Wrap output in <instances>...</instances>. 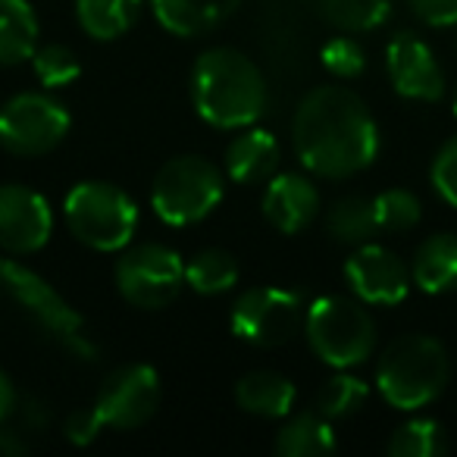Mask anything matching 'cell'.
I'll use <instances>...</instances> for the list:
<instances>
[{"label": "cell", "instance_id": "277c9868", "mask_svg": "<svg viewBox=\"0 0 457 457\" xmlns=\"http://www.w3.org/2000/svg\"><path fill=\"white\" fill-rule=\"evenodd\" d=\"M304 336L311 351L332 370L361 367L373 357L376 323L363 301L326 295L304 313Z\"/></svg>", "mask_w": 457, "mask_h": 457}, {"label": "cell", "instance_id": "d590c367", "mask_svg": "<svg viewBox=\"0 0 457 457\" xmlns=\"http://www.w3.org/2000/svg\"><path fill=\"white\" fill-rule=\"evenodd\" d=\"M454 116H457V91H454Z\"/></svg>", "mask_w": 457, "mask_h": 457}, {"label": "cell", "instance_id": "30bf717a", "mask_svg": "<svg viewBox=\"0 0 457 457\" xmlns=\"http://www.w3.org/2000/svg\"><path fill=\"white\" fill-rule=\"evenodd\" d=\"M70 122L60 101L26 91L0 107V147L13 157H41L66 138Z\"/></svg>", "mask_w": 457, "mask_h": 457}, {"label": "cell", "instance_id": "484cf974", "mask_svg": "<svg viewBox=\"0 0 457 457\" xmlns=\"http://www.w3.org/2000/svg\"><path fill=\"white\" fill-rule=\"evenodd\" d=\"M386 451L392 457H442L448 451V438L436 420L413 417L392 432Z\"/></svg>", "mask_w": 457, "mask_h": 457}, {"label": "cell", "instance_id": "7402d4cb", "mask_svg": "<svg viewBox=\"0 0 457 457\" xmlns=\"http://www.w3.org/2000/svg\"><path fill=\"white\" fill-rule=\"evenodd\" d=\"M326 232L332 242L338 245H367L379 236V220H376V204L373 197L348 195L338 197L326 213Z\"/></svg>", "mask_w": 457, "mask_h": 457}, {"label": "cell", "instance_id": "44dd1931", "mask_svg": "<svg viewBox=\"0 0 457 457\" xmlns=\"http://www.w3.org/2000/svg\"><path fill=\"white\" fill-rule=\"evenodd\" d=\"M336 451L332 420L320 411L288 413L286 426L276 432V454L282 457H326Z\"/></svg>", "mask_w": 457, "mask_h": 457}, {"label": "cell", "instance_id": "52a82bcc", "mask_svg": "<svg viewBox=\"0 0 457 457\" xmlns=\"http://www.w3.org/2000/svg\"><path fill=\"white\" fill-rule=\"evenodd\" d=\"M0 288L41 326L51 338H57L72 357L79 361H95L97 348L88 338L85 320L70 307V301L41 279L35 270L22 267L13 257H0Z\"/></svg>", "mask_w": 457, "mask_h": 457}, {"label": "cell", "instance_id": "603a6c76", "mask_svg": "<svg viewBox=\"0 0 457 457\" xmlns=\"http://www.w3.org/2000/svg\"><path fill=\"white\" fill-rule=\"evenodd\" d=\"M141 0H76V20L88 38L113 41L138 20Z\"/></svg>", "mask_w": 457, "mask_h": 457}, {"label": "cell", "instance_id": "e0dca14e", "mask_svg": "<svg viewBox=\"0 0 457 457\" xmlns=\"http://www.w3.org/2000/svg\"><path fill=\"white\" fill-rule=\"evenodd\" d=\"M245 0H151L154 20L179 38L213 32L242 7Z\"/></svg>", "mask_w": 457, "mask_h": 457}, {"label": "cell", "instance_id": "8992f818", "mask_svg": "<svg viewBox=\"0 0 457 457\" xmlns=\"http://www.w3.org/2000/svg\"><path fill=\"white\" fill-rule=\"evenodd\" d=\"M63 216L85 248L104 254L122 251L138 228V207L113 182H79L66 195Z\"/></svg>", "mask_w": 457, "mask_h": 457}, {"label": "cell", "instance_id": "d6986e66", "mask_svg": "<svg viewBox=\"0 0 457 457\" xmlns=\"http://www.w3.org/2000/svg\"><path fill=\"white\" fill-rule=\"evenodd\" d=\"M295 392L292 379L279 373H270V370H257V373H248L236 382V401L245 413H254V417L263 420H282L292 413L295 407Z\"/></svg>", "mask_w": 457, "mask_h": 457}, {"label": "cell", "instance_id": "7c38bea8", "mask_svg": "<svg viewBox=\"0 0 457 457\" xmlns=\"http://www.w3.org/2000/svg\"><path fill=\"white\" fill-rule=\"evenodd\" d=\"M345 279L357 301L373 307H395L411 292V267L382 245H357L345 263Z\"/></svg>", "mask_w": 457, "mask_h": 457}, {"label": "cell", "instance_id": "4dcf8cb0", "mask_svg": "<svg viewBox=\"0 0 457 457\" xmlns=\"http://www.w3.org/2000/svg\"><path fill=\"white\" fill-rule=\"evenodd\" d=\"M429 182L445 204L457 207V138L445 141L429 166Z\"/></svg>", "mask_w": 457, "mask_h": 457}, {"label": "cell", "instance_id": "7a4b0ae2", "mask_svg": "<svg viewBox=\"0 0 457 457\" xmlns=\"http://www.w3.org/2000/svg\"><path fill=\"white\" fill-rule=\"evenodd\" d=\"M191 104L213 129H248L267 110V79L248 54L213 47L191 70Z\"/></svg>", "mask_w": 457, "mask_h": 457}, {"label": "cell", "instance_id": "1f68e13d", "mask_svg": "<svg viewBox=\"0 0 457 457\" xmlns=\"http://www.w3.org/2000/svg\"><path fill=\"white\" fill-rule=\"evenodd\" d=\"M411 10L420 22L432 29L457 26V0H411Z\"/></svg>", "mask_w": 457, "mask_h": 457}, {"label": "cell", "instance_id": "e575fe53", "mask_svg": "<svg viewBox=\"0 0 457 457\" xmlns=\"http://www.w3.org/2000/svg\"><path fill=\"white\" fill-rule=\"evenodd\" d=\"M29 451V445L22 442L16 432L0 429V457H22Z\"/></svg>", "mask_w": 457, "mask_h": 457}, {"label": "cell", "instance_id": "836d02e7", "mask_svg": "<svg viewBox=\"0 0 457 457\" xmlns=\"http://www.w3.org/2000/svg\"><path fill=\"white\" fill-rule=\"evenodd\" d=\"M16 404H20V398H16L13 382H10V376L0 370V423L16 411Z\"/></svg>", "mask_w": 457, "mask_h": 457}, {"label": "cell", "instance_id": "6da1fadb", "mask_svg": "<svg viewBox=\"0 0 457 457\" xmlns=\"http://www.w3.org/2000/svg\"><path fill=\"white\" fill-rule=\"evenodd\" d=\"M292 145L307 172L348 179L379 157V129L361 95L345 85H320L295 110Z\"/></svg>", "mask_w": 457, "mask_h": 457}, {"label": "cell", "instance_id": "8fae6325", "mask_svg": "<svg viewBox=\"0 0 457 457\" xmlns=\"http://www.w3.org/2000/svg\"><path fill=\"white\" fill-rule=\"evenodd\" d=\"M160 404V376L147 363H129L104 379L95 411L107 429H138Z\"/></svg>", "mask_w": 457, "mask_h": 457}, {"label": "cell", "instance_id": "cb8c5ba5", "mask_svg": "<svg viewBox=\"0 0 457 457\" xmlns=\"http://www.w3.org/2000/svg\"><path fill=\"white\" fill-rule=\"evenodd\" d=\"M238 261L228 251H220V248H210V251H201L195 254L188 263H185V286L197 295H222L228 288H236L238 282Z\"/></svg>", "mask_w": 457, "mask_h": 457}, {"label": "cell", "instance_id": "d6a6232c", "mask_svg": "<svg viewBox=\"0 0 457 457\" xmlns=\"http://www.w3.org/2000/svg\"><path fill=\"white\" fill-rule=\"evenodd\" d=\"M101 429H107V426H104V420L97 417L95 407L76 411L70 420H66V438H70L72 445H79V448H85V445L95 442V438L101 436Z\"/></svg>", "mask_w": 457, "mask_h": 457}, {"label": "cell", "instance_id": "3957f363", "mask_svg": "<svg viewBox=\"0 0 457 457\" xmlns=\"http://www.w3.org/2000/svg\"><path fill=\"white\" fill-rule=\"evenodd\" d=\"M448 351L438 338L423 332L395 338L376 363V388L382 401L404 413L429 407L448 388Z\"/></svg>", "mask_w": 457, "mask_h": 457}, {"label": "cell", "instance_id": "2e32d148", "mask_svg": "<svg viewBox=\"0 0 457 457\" xmlns=\"http://www.w3.org/2000/svg\"><path fill=\"white\" fill-rule=\"evenodd\" d=\"M279 141L261 126H248L228 141L226 147V176L238 185H261L279 172Z\"/></svg>", "mask_w": 457, "mask_h": 457}, {"label": "cell", "instance_id": "f546056e", "mask_svg": "<svg viewBox=\"0 0 457 457\" xmlns=\"http://www.w3.org/2000/svg\"><path fill=\"white\" fill-rule=\"evenodd\" d=\"M320 63H323V70L329 72L332 79L348 82V79L363 76V70H367V54H363V47L357 45L351 35H336V38H329L320 47Z\"/></svg>", "mask_w": 457, "mask_h": 457}, {"label": "cell", "instance_id": "4fadbf2b", "mask_svg": "<svg viewBox=\"0 0 457 457\" xmlns=\"http://www.w3.org/2000/svg\"><path fill=\"white\" fill-rule=\"evenodd\" d=\"M51 204L26 185H0V248L7 254H35L51 242Z\"/></svg>", "mask_w": 457, "mask_h": 457}, {"label": "cell", "instance_id": "d4e9b609", "mask_svg": "<svg viewBox=\"0 0 457 457\" xmlns=\"http://www.w3.org/2000/svg\"><path fill=\"white\" fill-rule=\"evenodd\" d=\"M317 10L338 32H373L392 16V0H317Z\"/></svg>", "mask_w": 457, "mask_h": 457}, {"label": "cell", "instance_id": "9c48e42d", "mask_svg": "<svg viewBox=\"0 0 457 457\" xmlns=\"http://www.w3.org/2000/svg\"><path fill=\"white\" fill-rule=\"evenodd\" d=\"M304 313L307 307L298 292L279 286H257L232 304L228 326L242 342L257 348H279L304 326Z\"/></svg>", "mask_w": 457, "mask_h": 457}, {"label": "cell", "instance_id": "9a60e30c", "mask_svg": "<svg viewBox=\"0 0 457 457\" xmlns=\"http://www.w3.org/2000/svg\"><path fill=\"white\" fill-rule=\"evenodd\" d=\"M263 216L282 236H298L320 216V191L307 176L276 172L263 188Z\"/></svg>", "mask_w": 457, "mask_h": 457}, {"label": "cell", "instance_id": "ac0fdd59", "mask_svg": "<svg viewBox=\"0 0 457 457\" xmlns=\"http://www.w3.org/2000/svg\"><path fill=\"white\" fill-rule=\"evenodd\" d=\"M411 279L426 295H448L457 288V236L436 232L417 248L411 261Z\"/></svg>", "mask_w": 457, "mask_h": 457}, {"label": "cell", "instance_id": "ffe728a7", "mask_svg": "<svg viewBox=\"0 0 457 457\" xmlns=\"http://www.w3.org/2000/svg\"><path fill=\"white\" fill-rule=\"evenodd\" d=\"M38 16L29 0H0V66H20L38 51Z\"/></svg>", "mask_w": 457, "mask_h": 457}, {"label": "cell", "instance_id": "ba28073f", "mask_svg": "<svg viewBox=\"0 0 457 457\" xmlns=\"http://www.w3.org/2000/svg\"><path fill=\"white\" fill-rule=\"evenodd\" d=\"M116 288L138 311H163L185 288V263L166 245H138L116 261Z\"/></svg>", "mask_w": 457, "mask_h": 457}, {"label": "cell", "instance_id": "5bb4252c", "mask_svg": "<svg viewBox=\"0 0 457 457\" xmlns=\"http://www.w3.org/2000/svg\"><path fill=\"white\" fill-rule=\"evenodd\" d=\"M388 82L407 101L436 104L445 97V72L432 47L413 32H395L386 47Z\"/></svg>", "mask_w": 457, "mask_h": 457}, {"label": "cell", "instance_id": "5b68a950", "mask_svg": "<svg viewBox=\"0 0 457 457\" xmlns=\"http://www.w3.org/2000/svg\"><path fill=\"white\" fill-rule=\"evenodd\" d=\"M226 176L216 163L197 154L166 160L151 185V207L166 226H195L220 207Z\"/></svg>", "mask_w": 457, "mask_h": 457}, {"label": "cell", "instance_id": "4316f807", "mask_svg": "<svg viewBox=\"0 0 457 457\" xmlns=\"http://www.w3.org/2000/svg\"><path fill=\"white\" fill-rule=\"evenodd\" d=\"M370 398V386L357 376H351L348 370L336 373L332 379H326V386L317 395V411L329 420H345L354 417Z\"/></svg>", "mask_w": 457, "mask_h": 457}, {"label": "cell", "instance_id": "83f0119b", "mask_svg": "<svg viewBox=\"0 0 457 457\" xmlns=\"http://www.w3.org/2000/svg\"><path fill=\"white\" fill-rule=\"evenodd\" d=\"M376 220L382 232H407L423 220V204L413 191L407 188H388L373 197Z\"/></svg>", "mask_w": 457, "mask_h": 457}, {"label": "cell", "instance_id": "f1b7e54d", "mask_svg": "<svg viewBox=\"0 0 457 457\" xmlns=\"http://www.w3.org/2000/svg\"><path fill=\"white\" fill-rule=\"evenodd\" d=\"M32 70L45 88H63V85H72L82 76L79 57L63 45H38L32 57Z\"/></svg>", "mask_w": 457, "mask_h": 457}]
</instances>
